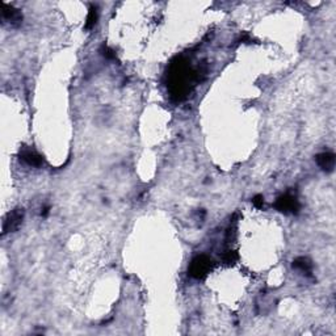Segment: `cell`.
<instances>
[{"label": "cell", "mask_w": 336, "mask_h": 336, "mask_svg": "<svg viewBox=\"0 0 336 336\" xmlns=\"http://www.w3.org/2000/svg\"><path fill=\"white\" fill-rule=\"evenodd\" d=\"M98 23V9L96 7L90 8V12H88V16H87V21H86V29H92V28L96 25Z\"/></svg>", "instance_id": "cell-9"}, {"label": "cell", "mask_w": 336, "mask_h": 336, "mask_svg": "<svg viewBox=\"0 0 336 336\" xmlns=\"http://www.w3.org/2000/svg\"><path fill=\"white\" fill-rule=\"evenodd\" d=\"M211 267H213V262L211 259L206 255H199L192 260L191 266H189V274L193 278L201 280L205 278L207 274L210 273Z\"/></svg>", "instance_id": "cell-2"}, {"label": "cell", "mask_w": 336, "mask_h": 336, "mask_svg": "<svg viewBox=\"0 0 336 336\" xmlns=\"http://www.w3.org/2000/svg\"><path fill=\"white\" fill-rule=\"evenodd\" d=\"M274 207H276L278 211L285 213V214H288V213L297 214L298 210H300V202H298V200L296 199L293 195L286 193V195L278 197L276 203H274Z\"/></svg>", "instance_id": "cell-3"}, {"label": "cell", "mask_w": 336, "mask_h": 336, "mask_svg": "<svg viewBox=\"0 0 336 336\" xmlns=\"http://www.w3.org/2000/svg\"><path fill=\"white\" fill-rule=\"evenodd\" d=\"M1 16H3L4 21L9 24V25H12V27H17V25L23 23L21 12L17 8L9 5V4H3V7H1Z\"/></svg>", "instance_id": "cell-5"}, {"label": "cell", "mask_w": 336, "mask_h": 336, "mask_svg": "<svg viewBox=\"0 0 336 336\" xmlns=\"http://www.w3.org/2000/svg\"><path fill=\"white\" fill-rule=\"evenodd\" d=\"M20 157L28 166H32V167H41L43 165V158L38 153H35L34 150L24 149L20 154Z\"/></svg>", "instance_id": "cell-6"}, {"label": "cell", "mask_w": 336, "mask_h": 336, "mask_svg": "<svg viewBox=\"0 0 336 336\" xmlns=\"http://www.w3.org/2000/svg\"><path fill=\"white\" fill-rule=\"evenodd\" d=\"M23 219H24L23 207H17L15 210H12L11 213H8L3 222V234H7V233L17 230L20 227V225L23 223Z\"/></svg>", "instance_id": "cell-4"}, {"label": "cell", "mask_w": 336, "mask_h": 336, "mask_svg": "<svg viewBox=\"0 0 336 336\" xmlns=\"http://www.w3.org/2000/svg\"><path fill=\"white\" fill-rule=\"evenodd\" d=\"M200 80V71L193 70L185 58H176L167 72V88L171 98L183 101L189 96L193 83Z\"/></svg>", "instance_id": "cell-1"}, {"label": "cell", "mask_w": 336, "mask_h": 336, "mask_svg": "<svg viewBox=\"0 0 336 336\" xmlns=\"http://www.w3.org/2000/svg\"><path fill=\"white\" fill-rule=\"evenodd\" d=\"M317 165L326 172L334 171L335 167V154L333 153H322L315 158Z\"/></svg>", "instance_id": "cell-7"}, {"label": "cell", "mask_w": 336, "mask_h": 336, "mask_svg": "<svg viewBox=\"0 0 336 336\" xmlns=\"http://www.w3.org/2000/svg\"><path fill=\"white\" fill-rule=\"evenodd\" d=\"M238 260V254L235 251H227L226 254L223 255V262L226 264H234Z\"/></svg>", "instance_id": "cell-10"}, {"label": "cell", "mask_w": 336, "mask_h": 336, "mask_svg": "<svg viewBox=\"0 0 336 336\" xmlns=\"http://www.w3.org/2000/svg\"><path fill=\"white\" fill-rule=\"evenodd\" d=\"M293 268L301 270L302 273L310 276L311 272H313V263L310 262L307 258H305V256H301V258H297L296 260H294Z\"/></svg>", "instance_id": "cell-8"}, {"label": "cell", "mask_w": 336, "mask_h": 336, "mask_svg": "<svg viewBox=\"0 0 336 336\" xmlns=\"http://www.w3.org/2000/svg\"><path fill=\"white\" fill-rule=\"evenodd\" d=\"M252 203L255 205V207L260 209V207L264 206V197H263L262 195H256L254 199H252Z\"/></svg>", "instance_id": "cell-11"}, {"label": "cell", "mask_w": 336, "mask_h": 336, "mask_svg": "<svg viewBox=\"0 0 336 336\" xmlns=\"http://www.w3.org/2000/svg\"><path fill=\"white\" fill-rule=\"evenodd\" d=\"M101 54L105 57L106 59H114L116 54H114L113 50H110L108 46H102L101 47Z\"/></svg>", "instance_id": "cell-12"}]
</instances>
